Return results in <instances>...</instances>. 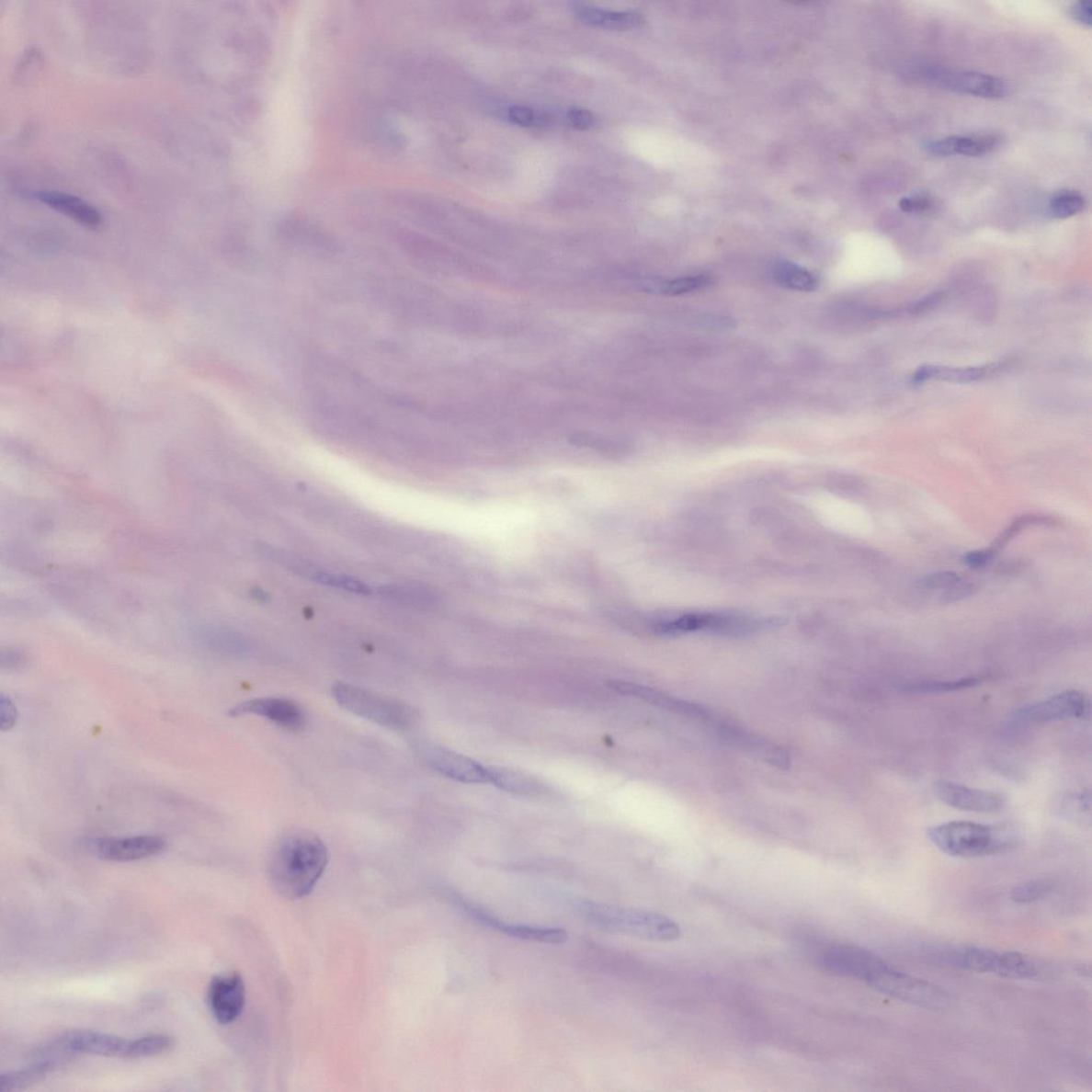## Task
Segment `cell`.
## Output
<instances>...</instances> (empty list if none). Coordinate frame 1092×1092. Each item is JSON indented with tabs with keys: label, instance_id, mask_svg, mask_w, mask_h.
Wrapping results in <instances>:
<instances>
[{
	"label": "cell",
	"instance_id": "cell-1",
	"mask_svg": "<svg viewBox=\"0 0 1092 1092\" xmlns=\"http://www.w3.org/2000/svg\"><path fill=\"white\" fill-rule=\"evenodd\" d=\"M328 864V849L313 832L295 829L278 838L270 851L268 876L272 887L290 900L309 895Z\"/></svg>",
	"mask_w": 1092,
	"mask_h": 1092
},
{
	"label": "cell",
	"instance_id": "cell-2",
	"mask_svg": "<svg viewBox=\"0 0 1092 1092\" xmlns=\"http://www.w3.org/2000/svg\"><path fill=\"white\" fill-rule=\"evenodd\" d=\"M574 909L584 921L605 931L661 942L676 941L681 937L680 927L656 912L588 900L576 902Z\"/></svg>",
	"mask_w": 1092,
	"mask_h": 1092
},
{
	"label": "cell",
	"instance_id": "cell-3",
	"mask_svg": "<svg viewBox=\"0 0 1092 1092\" xmlns=\"http://www.w3.org/2000/svg\"><path fill=\"white\" fill-rule=\"evenodd\" d=\"M929 841L951 857L978 858L1002 854L1015 847L1016 837L1005 825L956 821L934 825Z\"/></svg>",
	"mask_w": 1092,
	"mask_h": 1092
},
{
	"label": "cell",
	"instance_id": "cell-4",
	"mask_svg": "<svg viewBox=\"0 0 1092 1092\" xmlns=\"http://www.w3.org/2000/svg\"><path fill=\"white\" fill-rule=\"evenodd\" d=\"M331 694L339 707L384 728L407 731L417 721L418 712L411 705L355 685L337 682Z\"/></svg>",
	"mask_w": 1092,
	"mask_h": 1092
},
{
	"label": "cell",
	"instance_id": "cell-5",
	"mask_svg": "<svg viewBox=\"0 0 1092 1092\" xmlns=\"http://www.w3.org/2000/svg\"><path fill=\"white\" fill-rule=\"evenodd\" d=\"M867 984L885 995L918 1007L940 1010L950 1004V996L943 989L898 971L889 963L878 970Z\"/></svg>",
	"mask_w": 1092,
	"mask_h": 1092
},
{
	"label": "cell",
	"instance_id": "cell-6",
	"mask_svg": "<svg viewBox=\"0 0 1092 1092\" xmlns=\"http://www.w3.org/2000/svg\"><path fill=\"white\" fill-rule=\"evenodd\" d=\"M416 750L430 768L450 780L463 783H489V768L472 758L434 743L421 742Z\"/></svg>",
	"mask_w": 1092,
	"mask_h": 1092
},
{
	"label": "cell",
	"instance_id": "cell-7",
	"mask_svg": "<svg viewBox=\"0 0 1092 1092\" xmlns=\"http://www.w3.org/2000/svg\"><path fill=\"white\" fill-rule=\"evenodd\" d=\"M818 961L831 973L854 977L865 984L887 964L873 951L847 944L831 945L819 955Z\"/></svg>",
	"mask_w": 1092,
	"mask_h": 1092
},
{
	"label": "cell",
	"instance_id": "cell-8",
	"mask_svg": "<svg viewBox=\"0 0 1092 1092\" xmlns=\"http://www.w3.org/2000/svg\"><path fill=\"white\" fill-rule=\"evenodd\" d=\"M88 847L103 860L131 862L162 854L168 847V844L162 836H138L97 838L89 842Z\"/></svg>",
	"mask_w": 1092,
	"mask_h": 1092
},
{
	"label": "cell",
	"instance_id": "cell-9",
	"mask_svg": "<svg viewBox=\"0 0 1092 1092\" xmlns=\"http://www.w3.org/2000/svg\"><path fill=\"white\" fill-rule=\"evenodd\" d=\"M231 717L244 715L261 716L285 730L297 732L304 729L306 714L301 704L286 698L265 697L252 699L236 705L229 711Z\"/></svg>",
	"mask_w": 1092,
	"mask_h": 1092
},
{
	"label": "cell",
	"instance_id": "cell-10",
	"mask_svg": "<svg viewBox=\"0 0 1092 1092\" xmlns=\"http://www.w3.org/2000/svg\"><path fill=\"white\" fill-rule=\"evenodd\" d=\"M1090 701L1078 690H1064L1041 702L1028 705L1018 716L1033 722H1050L1065 719H1085L1089 716Z\"/></svg>",
	"mask_w": 1092,
	"mask_h": 1092
},
{
	"label": "cell",
	"instance_id": "cell-11",
	"mask_svg": "<svg viewBox=\"0 0 1092 1092\" xmlns=\"http://www.w3.org/2000/svg\"><path fill=\"white\" fill-rule=\"evenodd\" d=\"M209 1007L220 1024H230L242 1015L245 1004L243 978L237 973L212 978L209 987Z\"/></svg>",
	"mask_w": 1092,
	"mask_h": 1092
},
{
	"label": "cell",
	"instance_id": "cell-12",
	"mask_svg": "<svg viewBox=\"0 0 1092 1092\" xmlns=\"http://www.w3.org/2000/svg\"><path fill=\"white\" fill-rule=\"evenodd\" d=\"M934 791L940 801L950 807L975 813H995L1005 805L1000 792L971 789L950 781H938Z\"/></svg>",
	"mask_w": 1092,
	"mask_h": 1092
},
{
	"label": "cell",
	"instance_id": "cell-13",
	"mask_svg": "<svg viewBox=\"0 0 1092 1092\" xmlns=\"http://www.w3.org/2000/svg\"><path fill=\"white\" fill-rule=\"evenodd\" d=\"M932 78L937 85L950 91L983 98H1001L1007 96V85L1003 79L978 72H941Z\"/></svg>",
	"mask_w": 1092,
	"mask_h": 1092
},
{
	"label": "cell",
	"instance_id": "cell-14",
	"mask_svg": "<svg viewBox=\"0 0 1092 1092\" xmlns=\"http://www.w3.org/2000/svg\"><path fill=\"white\" fill-rule=\"evenodd\" d=\"M60 1041L72 1054L126 1058L131 1041L99 1031L75 1029L65 1033L60 1038Z\"/></svg>",
	"mask_w": 1092,
	"mask_h": 1092
},
{
	"label": "cell",
	"instance_id": "cell-15",
	"mask_svg": "<svg viewBox=\"0 0 1092 1092\" xmlns=\"http://www.w3.org/2000/svg\"><path fill=\"white\" fill-rule=\"evenodd\" d=\"M472 918L484 927L502 932L506 936L519 938V940L545 944H562L568 940L567 931L563 928L507 923L479 905L472 911Z\"/></svg>",
	"mask_w": 1092,
	"mask_h": 1092
},
{
	"label": "cell",
	"instance_id": "cell-16",
	"mask_svg": "<svg viewBox=\"0 0 1092 1092\" xmlns=\"http://www.w3.org/2000/svg\"><path fill=\"white\" fill-rule=\"evenodd\" d=\"M1000 143V137L985 132V134L950 136L935 140L927 144V151L931 154L941 157L954 155L982 157L995 152Z\"/></svg>",
	"mask_w": 1092,
	"mask_h": 1092
},
{
	"label": "cell",
	"instance_id": "cell-17",
	"mask_svg": "<svg viewBox=\"0 0 1092 1092\" xmlns=\"http://www.w3.org/2000/svg\"><path fill=\"white\" fill-rule=\"evenodd\" d=\"M36 198L86 228L97 229L103 222L99 211L83 199L55 191H40Z\"/></svg>",
	"mask_w": 1092,
	"mask_h": 1092
},
{
	"label": "cell",
	"instance_id": "cell-18",
	"mask_svg": "<svg viewBox=\"0 0 1092 1092\" xmlns=\"http://www.w3.org/2000/svg\"><path fill=\"white\" fill-rule=\"evenodd\" d=\"M943 957L958 969L975 973L1001 974L1003 953L995 950L975 947L955 948Z\"/></svg>",
	"mask_w": 1092,
	"mask_h": 1092
},
{
	"label": "cell",
	"instance_id": "cell-19",
	"mask_svg": "<svg viewBox=\"0 0 1092 1092\" xmlns=\"http://www.w3.org/2000/svg\"><path fill=\"white\" fill-rule=\"evenodd\" d=\"M572 10L581 21L597 28L627 30L639 28L644 23L643 16L638 12L611 11L585 4H575Z\"/></svg>",
	"mask_w": 1092,
	"mask_h": 1092
},
{
	"label": "cell",
	"instance_id": "cell-20",
	"mask_svg": "<svg viewBox=\"0 0 1092 1092\" xmlns=\"http://www.w3.org/2000/svg\"><path fill=\"white\" fill-rule=\"evenodd\" d=\"M995 370V366H983V368H965L954 369L945 368V366L925 365L918 369L914 376L915 383H923L929 381V379H938V381L968 383L984 378Z\"/></svg>",
	"mask_w": 1092,
	"mask_h": 1092
},
{
	"label": "cell",
	"instance_id": "cell-21",
	"mask_svg": "<svg viewBox=\"0 0 1092 1092\" xmlns=\"http://www.w3.org/2000/svg\"><path fill=\"white\" fill-rule=\"evenodd\" d=\"M772 277L782 288L796 291H813L819 285L814 272L788 261L778 262L772 268Z\"/></svg>",
	"mask_w": 1092,
	"mask_h": 1092
},
{
	"label": "cell",
	"instance_id": "cell-22",
	"mask_svg": "<svg viewBox=\"0 0 1092 1092\" xmlns=\"http://www.w3.org/2000/svg\"><path fill=\"white\" fill-rule=\"evenodd\" d=\"M735 624H737L735 621L730 620L728 618L716 615L695 614L686 615L681 618L675 619V620L664 622L659 625L658 631H661L662 634L676 635L681 634V632L700 631L704 629L725 630L728 627H734Z\"/></svg>",
	"mask_w": 1092,
	"mask_h": 1092
},
{
	"label": "cell",
	"instance_id": "cell-23",
	"mask_svg": "<svg viewBox=\"0 0 1092 1092\" xmlns=\"http://www.w3.org/2000/svg\"><path fill=\"white\" fill-rule=\"evenodd\" d=\"M54 1068V1065L48 1062L39 1061L26 1069L6 1072L0 1075V1091L13 1092L28 1088L33 1084L42 1081Z\"/></svg>",
	"mask_w": 1092,
	"mask_h": 1092
},
{
	"label": "cell",
	"instance_id": "cell-24",
	"mask_svg": "<svg viewBox=\"0 0 1092 1092\" xmlns=\"http://www.w3.org/2000/svg\"><path fill=\"white\" fill-rule=\"evenodd\" d=\"M304 574H308L313 581L319 584L328 586V587L342 589L352 592V594L369 596L372 590L368 584H365L358 579L341 574H330L327 571H321L317 569H303Z\"/></svg>",
	"mask_w": 1092,
	"mask_h": 1092
},
{
	"label": "cell",
	"instance_id": "cell-25",
	"mask_svg": "<svg viewBox=\"0 0 1092 1092\" xmlns=\"http://www.w3.org/2000/svg\"><path fill=\"white\" fill-rule=\"evenodd\" d=\"M175 1045V1041L169 1035L165 1034H151L135 1039L130 1041V1048L128 1057L126 1058H143L156 1056L165 1053L170 1051Z\"/></svg>",
	"mask_w": 1092,
	"mask_h": 1092
},
{
	"label": "cell",
	"instance_id": "cell-26",
	"mask_svg": "<svg viewBox=\"0 0 1092 1092\" xmlns=\"http://www.w3.org/2000/svg\"><path fill=\"white\" fill-rule=\"evenodd\" d=\"M1086 206V199L1081 192L1063 189L1051 198L1050 210L1058 219H1067L1080 214Z\"/></svg>",
	"mask_w": 1092,
	"mask_h": 1092
},
{
	"label": "cell",
	"instance_id": "cell-27",
	"mask_svg": "<svg viewBox=\"0 0 1092 1092\" xmlns=\"http://www.w3.org/2000/svg\"><path fill=\"white\" fill-rule=\"evenodd\" d=\"M489 783L518 794H530L536 790L535 783L528 777L506 768H489Z\"/></svg>",
	"mask_w": 1092,
	"mask_h": 1092
},
{
	"label": "cell",
	"instance_id": "cell-28",
	"mask_svg": "<svg viewBox=\"0 0 1092 1092\" xmlns=\"http://www.w3.org/2000/svg\"><path fill=\"white\" fill-rule=\"evenodd\" d=\"M714 283V276L702 273V275L682 277L665 281L659 285V289L663 294L678 296L708 289Z\"/></svg>",
	"mask_w": 1092,
	"mask_h": 1092
},
{
	"label": "cell",
	"instance_id": "cell-29",
	"mask_svg": "<svg viewBox=\"0 0 1092 1092\" xmlns=\"http://www.w3.org/2000/svg\"><path fill=\"white\" fill-rule=\"evenodd\" d=\"M1051 889V883L1044 881L1023 882L1011 890L1010 898L1012 902L1020 904L1036 903L1047 896Z\"/></svg>",
	"mask_w": 1092,
	"mask_h": 1092
},
{
	"label": "cell",
	"instance_id": "cell-30",
	"mask_svg": "<svg viewBox=\"0 0 1092 1092\" xmlns=\"http://www.w3.org/2000/svg\"><path fill=\"white\" fill-rule=\"evenodd\" d=\"M982 681L983 680H981V677H970L949 682L920 683L912 685L909 688L916 692H932V694H934V692H950L975 688V686L980 685Z\"/></svg>",
	"mask_w": 1092,
	"mask_h": 1092
},
{
	"label": "cell",
	"instance_id": "cell-31",
	"mask_svg": "<svg viewBox=\"0 0 1092 1092\" xmlns=\"http://www.w3.org/2000/svg\"><path fill=\"white\" fill-rule=\"evenodd\" d=\"M508 118L511 122L519 126H542L550 121V118L540 111H536L526 106H512L508 110Z\"/></svg>",
	"mask_w": 1092,
	"mask_h": 1092
},
{
	"label": "cell",
	"instance_id": "cell-32",
	"mask_svg": "<svg viewBox=\"0 0 1092 1092\" xmlns=\"http://www.w3.org/2000/svg\"><path fill=\"white\" fill-rule=\"evenodd\" d=\"M974 585L963 582L962 579L945 588L940 597L943 604H950L963 600L973 595Z\"/></svg>",
	"mask_w": 1092,
	"mask_h": 1092
},
{
	"label": "cell",
	"instance_id": "cell-33",
	"mask_svg": "<svg viewBox=\"0 0 1092 1092\" xmlns=\"http://www.w3.org/2000/svg\"><path fill=\"white\" fill-rule=\"evenodd\" d=\"M898 206L908 214H925L934 208V202L925 196H909L904 197Z\"/></svg>",
	"mask_w": 1092,
	"mask_h": 1092
},
{
	"label": "cell",
	"instance_id": "cell-34",
	"mask_svg": "<svg viewBox=\"0 0 1092 1092\" xmlns=\"http://www.w3.org/2000/svg\"><path fill=\"white\" fill-rule=\"evenodd\" d=\"M961 577L955 572H938V574L928 575L922 581L923 587L927 589H942L950 587V586L961 581Z\"/></svg>",
	"mask_w": 1092,
	"mask_h": 1092
},
{
	"label": "cell",
	"instance_id": "cell-35",
	"mask_svg": "<svg viewBox=\"0 0 1092 1092\" xmlns=\"http://www.w3.org/2000/svg\"><path fill=\"white\" fill-rule=\"evenodd\" d=\"M17 719V710L10 698L2 696L0 699V728L9 731L15 727Z\"/></svg>",
	"mask_w": 1092,
	"mask_h": 1092
},
{
	"label": "cell",
	"instance_id": "cell-36",
	"mask_svg": "<svg viewBox=\"0 0 1092 1092\" xmlns=\"http://www.w3.org/2000/svg\"><path fill=\"white\" fill-rule=\"evenodd\" d=\"M567 121L576 130H588L595 126L597 119L588 110L572 108L567 113Z\"/></svg>",
	"mask_w": 1092,
	"mask_h": 1092
},
{
	"label": "cell",
	"instance_id": "cell-37",
	"mask_svg": "<svg viewBox=\"0 0 1092 1092\" xmlns=\"http://www.w3.org/2000/svg\"><path fill=\"white\" fill-rule=\"evenodd\" d=\"M1070 12H1071V17H1074L1076 22H1078L1084 26H1087V28H1090V26H1091V3L1088 2V0H1086V2H1078V3L1075 4L1074 6H1071Z\"/></svg>",
	"mask_w": 1092,
	"mask_h": 1092
},
{
	"label": "cell",
	"instance_id": "cell-38",
	"mask_svg": "<svg viewBox=\"0 0 1092 1092\" xmlns=\"http://www.w3.org/2000/svg\"><path fill=\"white\" fill-rule=\"evenodd\" d=\"M991 557L987 550L971 552L964 556V563L971 568H981L990 561Z\"/></svg>",
	"mask_w": 1092,
	"mask_h": 1092
},
{
	"label": "cell",
	"instance_id": "cell-39",
	"mask_svg": "<svg viewBox=\"0 0 1092 1092\" xmlns=\"http://www.w3.org/2000/svg\"><path fill=\"white\" fill-rule=\"evenodd\" d=\"M25 658L18 652L9 651L8 654H3L2 667L4 669L17 670L23 667Z\"/></svg>",
	"mask_w": 1092,
	"mask_h": 1092
},
{
	"label": "cell",
	"instance_id": "cell-40",
	"mask_svg": "<svg viewBox=\"0 0 1092 1092\" xmlns=\"http://www.w3.org/2000/svg\"><path fill=\"white\" fill-rule=\"evenodd\" d=\"M940 301L941 294L930 295L927 298H924L923 301L912 304L909 311L911 313H921L922 311L930 309L932 305H936L937 303L940 302Z\"/></svg>",
	"mask_w": 1092,
	"mask_h": 1092
}]
</instances>
